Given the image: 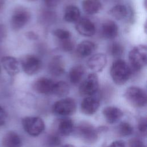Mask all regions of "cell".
<instances>
[{"label": "cell", "instance_id": "6da1fadb", "mask_svg": "<svg viewBox=\"0 0 147 147\" xmlns=\"http://www.w3.org/2000/svg\"><path fill=\"white\" fill-rule=\"evenodd\" d=\"M110 75L114 83L117 85L126 83L132 74V70L128 64L122 59H117L112 64Z\"/></svg>", "mask_w": 147, "mask_h": 147}, {"label": "cell", "instance_id": "7a4b0ae2", "mask_svg": "<svg viewBox=\"0 0 147 147\" xmlns=\"http://www.w3.org/2000/svg\"><path fill=\"white\" fill-rule=\"evenodd\" d=\"M130 67L131 70L139 71L142 69L147 63V47L145 45L140 44L133 48L128 55Z\"/></svg>", "mask_w": 147, "mask_h": 147}, {"label": "cell", "instance_id": "3957f363", "mask_svg": "<svg viewBox=\"0 0 147 147\" xmlns=\"http://www.w3.org/2000/svg\"><path fill=\"white\" fill-rule=\"evenodd\" d=\"M127 101L136 107H142L146 105L147 96L145 91L137 86L128 87L124 94Z\"/></svg>", "mask_w": 147, "mask_h": 147}, {"label": "cell", "instance_id": "277c9868", "mask_svg": "<svg viewBox=\"0 0 147 147\" xmlns=\"http://www.w3.org/2000/svg\"><path fill=\"white\" fill-rule=\"evenodd\" d=\"M22 125L24 130L33 137L39 136L45 129L44 122L38 117H26L22 119Z\"/></svg>", "mask_w": 147, "mask_h": 147}, {"label": "cell", "instance_id": "5b68a950", "mask_svg": "<svg viewBox=\"0 0 147 147\" xmlns=\"http://www.w3.org/2000/svg\"><path fill=\"white\" fill-rule=\"evenodd\" d=\"M31 14L30 11L24 7H17L13 12L10 20L11 28L19 30L24 27L29 21Z\"/></svg>", "mask_w": 147, "mask_h": 147}, {"label": "cell", "instance_id": "8992f818", "mask_svg": "<svg viewBox=\"0 0 147 147\" xmlns=\"http://www.w3.org/2000/svg\"><path fill=\"white\" fill-rule=\"evenodd\" d=\"M20 64L22 70L26 74L33 75L40 71L42 62L36 55H26L21 59Z\"/></svg>", "mask_w": 147, "mask_h": 147}, {"label": "cell", "instance_id": "52a82bcc", "mask_svg": "<svg viewBox=\"0 0 147 147\" xmlns=\"http://www.w3.org/2000/svg\"><path fill=\"white\" fill-rule=\"evenodd\" d=\"M76 103L71 98H65L56 102L52 107V110L56 114L66 116L73 114L76 110Z\"/></svg>", "mask_w": 147, "mask_h": 147}, {"label": "cell", "instance_id": "ba28073f", "mask_svg": "<svg viewBox=\"0 0 147 147\" xmlns=\"http://www.w3.org/2000/svg\"><path fill=\"white\" fill-rule=\"evenodd\" d=\"M99 80L95 73L88 75L87 78L81 83L79 87V92L83 96H92L98 90Z\"/></svg>", "mask_w": 147, "mask_h": 147}, {"label": "cell", "instance_id": "9c48e42d", "mask_svg": "<svg viewBox=\"0 0 147 147\" xmlns=\"http://www.w3.org/2000/svg\"><path fill=\"white\" fill-rule=\"evenodd\" d=\"M78 136L85 142L92 144L97 141L98 134L96 130L91 125L82 123L76 129Z\"/></svg>", "mask_w": 147, "mask_h": 147}, {"label": "cell", "instance_id": "30bf717a", "mask_svg": "<svg viewBox=\"0 0 147 147\" xmlns=\"http://www.w3.org/2000/svg\"><path fill=\"white\" fill-rule=\"evenodd\" d=\"M76 31L82 36L91 37L95 34L96 28L95 24L88 18H80L75 25Z\"/></svg>", "mask_w": 147, "mask_h": 147}, {"label": "cell", "instance_id": "8fae6325", "mask_svg": "<svg viewBox=\"0 0 147 147\" xmlns=\"http://www.w3.org/2000/svg\"><path fill=\"white\" fill-rule=\"evenodd\" d=\"M107 57L103 53H96L91 56L87 61V67L90 69L96 72L103 71L107 64Z\"/></svg>", "mask_w": 147, "mask_h": 147}, {"label": "cell", "instance_id": "7c38bea8", "mask_svg": "<svg viewBox=\"0 0 147 147\" xmlns=\"http://www.w3.org/2000/svg\"><path fill=\"white\" fill-rule=\"evenodd\" d=\"M55 82L45 77H41L36 79L33 84V90L38 94H52Z\"/></svg>", "mask_w": 147, "mask_h": 147}, {"label": "cell", "instance_id": "4fadbf2b", "mask_svg": "<svg viewBox=\"0 0 147 147\" xmlns=\"http://www.w3.org/2000/svg\"><path fill=\"white\" fill-rule=\"evenodd\" d=\"M100 102L98 99L92 96L85 97L82 101L80 107L82 113L90 115L95 114L98 110Z\"/></svg>", "mask_w": 147, "mask_h": 147}, {"label": "cell", "instance_id": "5bb4252c", "mask_svg": "<svg viewBox=\"0 0 147 147\" xmlns=\"http://www.w3.org/2000/svg\"><path fill=\"white\" fill-rule=\"evenodd\" d=\"M1 61L3 68L10 76H13L19 73L20 63L14 57L10 56H3L2 57Z\"/></svg>", "mask_w": 147, "mask_h": 147}, {"label": "cell", "instance_id": "9a60e30c", "mask_svg": "<svg viewBox=\"0 0 147 147\" xmlns=\"http://www.w3.org/2000/svg\"><path fill=\"white\" fill-rule=\"evenodd\" d=\"M49 73L55 76H60L65 72V64L63 57L56 55L52 57L48 64Z\"/></svg>", "mask_w": 147, "mask_h": 147}, {"label": "cell", "instance_id": "2e32d148", "mask_svg": "<svg viewBox=\"0 0 147 147\" xmlns=\"http://www.w3.org/2000/svg\"><path fill=\"white\" fill-rule=\"evenodd\" d=\"M101 33L102 36L105 38L113 39L118 34V26L114 21L107 20L102 25Z\"/></svg>", "mask_w": 147, "mask_h": 147}, {"label": "cell", "instance_id": "e0dca14e", "mask_svg": "<svg viewBox=\"0 0 147 147\" xmlns=\"http://www.w3.org/2000/svg\"><path fill=\"white\" fill-rule=\"evenodd\" d=\"M103 114L108 123H114L122 118L123 113L120 109L115 106H109L103 109Z\"/></svg>", "mask_w": 147, "mask_h": 147}, {"label": "cell", "instance_id": "ac0fdd59", "mask_svg": "<svg viewBox=\"0 0 147 147\" xmlns=\"http://www.w3.org/2000/svg\"><path fill=\"white\" fill-rule=\"evenodd\" d=\"M2 144L3 147H21L22 140L17 133L9 131L3 137Z\"/></svg>", "mask_w": 147, "mask_h": 147}, {"label": "cell", "instance_id": "d6986e66", "mask_svg": "<svg viewBox=\"0 0 147 147\" xmlns=\"http://www.w3.org/2000/svg\"><path fill=\"white\" fill-rule=\"evenodd\" d=\"M96 45L95 42L84 40L80 42L77 47L76 52L81 57H87L91 55L96 49Z\"/></svg>", "mask_w": 147, "mask_h": 147}, {"label": "cell", "instance_id": "ffe728a7", "mask_svg": "<svg viewBox=\"0 0 147 147\" xmlns=\"http://www.w3.org/2000/svg\"><path fill=\"white\" fill-rule=\"evenodd\" d=\"M80 17V11L75 5H68L65 9L64 12V20L69 23L76 22Z\"/></svg>", "mask_w": 147, "mask_h": 147}, {"label": "cell", "instance_id": "44dd1931", "mask_svg": "<svg viewBox=\"0 0 147 147\" xmlns=\"http://www.w3.org/2000/svg\"><path fill=\"white\" fill-rule=\"evenodd\" d=\"M82 6L86 13L95 14L100 10L102 3L100 0H83Z\"/></svg>", "mask_w": 147, "mask_h": 147}, {"label": "cell", "instance_id": "7402d4cb", "mask_svg": "<svg viewBox=\"0 0 147 147\" xmlns=\"http://www.w3.org/2000/svg\"><path fill=\"white\" fill-rule=\"evenodd\" d=\"M84 72L85 69L83 65L78 64L73 66L68 74V77L71 83L74 84L79 83L82 80Z\"/></svg>", "mask_w": 147, "mask_h": 147}, {"label": "cell", "instance_id": "603a6c76", "mask_svg": "<svg viewBox=\"0 0 147 147\" xmlns=\"http://www.w3.org/2000/svg\"><path fill=\"white\" fill-rule=\"evenodd\" d=\"M74 130L73 121L69 118L60 120L57 125L58 133L62 136H69Z\"/></svg>", "mask_w": 147, "mask_h": 147}, {"label": "cell", "instance_id": "cb8c5ba5", "mask_svg": "<svg viewBox=\"0 0 147 147\" xmlns=\"http://www.w3.org/2000/svg\"><path fill=\"white\" fill-rule=\"evenodd\" d=\"M109 11L110 14L117 20L124 19L128 14V9L123 5H117L113 6Z\"/></svg>", "mask_w": 147, "mask_h": 147}, {"label": "cell", "instance_id": "d4e9b609", "mask_svg": "<svg viewBox=\"0 0 147 147\" xmlns=\"http://www.w3.org/2000/svg\"><path fill=\"white\" fill-rule=\"evenodd\" d=\"M69 91V87L68 84L64 82L60 81L55 83L52 94L58 97H63L66 96Z\"/></svg>", "mask_w": 147, "mask_h": 147}, {"label": "cell", "instance_id": "484cf974", "mask_svg": "<svg viewBox=\"0 0 147 147\" xmlns=\"http://www.w3.org/2000/svg\"><path fill=\"white\" fill-rule=\"evenodd\" d=\"M110 54L114 57H119L122 56L124 51L123 45L118 42H113L109 48Z\"/></svg>", "mask_w": 147, "mask_h": 147}, {"label": "cell", "instance_id": "4316f807", "mask_svg": "<svg viewBox=\"0 0 147 147\" xmlns=\"http://www.w3.org/2000/svg\"><path fill=\"white\" fill-rule=\"evenodd\" d=\"M118 133L121 136H128L133 132V128L131 125L127 122H121L117 128Z\"/></svg>", "mask_w": 147, "mask_h": 147}, {"label": "cell", "instance_id": "83f0119b", "mask_svg": "<svg viewBox=\"0 0 147 147\" xmlns=\"http://www.w3.org/2000/svg\"><path fill=\"white\" fill-rule=\"evenodd\" d=\"M53 34L60 41L70 39L71 38V33L64 29H56L53 31Z\"/></svg>", "mask_w": 147, "mask_h": 147}, {"label": "cell", "instance_id": "f1b7e54d", "mask_svg": "<svg viewBox=\"0 0 147 147\" xmlns=\"http://www.w3.org/2000/svg\"><path fill=\"white\" fill-rule=\"evenodd\" d=\"M60 139L55 134L49 135L45 140V144L46 147H57L60 144Z\"/></svg>", "mask_w": 147, "mask_h": 147}, {"label": "cell", "instance_id": "f546056e", "mask_svg": "<svg viewBox=\"0 0 147 147\" xmlns=\"http://www.w3.org/2000/svg\"><path fill=\"white\" fill-rule=\"evenodd\" d=\"M61 48L67 52L71 51L74 48V43L71 39H68L61 41Z\"/></svg>", "mask_w": 147, "mask_h": 147}, {"label": "cell", "instance_id": "4dcf8cb0", "mask_svg": "<svg viewBox=\"0 0 147 147\" xmlns=\"http://www.w3.org/2000/svg\"><path fill=\"white\" fill-rule=\"evenodd\" d=\"M147 123L145 118H141L138 122V129L139 131L144 134H146L147 129Z\"/></svg>", "mask_w": 147, "mask_h": 147}, {"label": "cell", "instance_id": "1f68e13d", "mask_svg": "<svg viewBox=\"0 0 147 147\" xmlns=\"http://www.w3.org/2000/svg\"><path fill=\"white\" fill-rule=\"evenodd\" d=\"M129 147H146V146L141 140L132 138L129 141Z\"/></svg>", "mask_w": 147, "mask_h": 147}, {"label": "cell", "instance_id": "d6a6232c", "mask_svg": "<svg viewBox=\"0 0 147 147\" xmlns=\"http://www.w3.org/2000/svg\"><path fill=\"white\" fill-rule=\"evenodd\" d=\"M7 118V114L5 110L0 105V126L4 125Z\"/></svg>", "mask_w": 147, "mask_h": 147}, {"label": "cell", "instance_id": "836d02e7", "mask_svg": "<svg viewBox=\"0 0 147 147\" xmlns=\"http://www.w3.org/2000/svg\"><path fill=\"white\" fill-rule=\"evenodd\" d=\"M107 147H126V146L123 141L116 140L112 142Z\"/></svg>", "mask_w": 147, "mask_h": 147}, {"label": "cell", "instance_id": "e575fe53", "mask_svg": "<svg viewBox=\"0 0 147 147\" xmlns=\"http://www.w3.org/2000/svg\"><path fill=\"white\" fill-rule=\"evenodd\" d=\"M45 4L48 7H55L60 3V0H44Z\"/></svg>", "mask_w": 147, "mask_h": 147}, {"label": "cell", "instance_id": "d590c367", "mask_svg": "<svg viewBox=\"0 0 147 147\" xmlns=\"http://www.w3.org/2000/svg\"><path fill=\"white\" fill-rule=\"evenodd\" d=\"M25 36L28 39L32 40H37L38 38V34L33 31H29L26 32L25 33Z\"/></svg>", "mask_w": 147, "mask_h": 147}, {"label": "cell", "instance_id": "8d00e7d4", "mask_svg": "<svg viewBox=\"0 0 147 147\" xmlns=\"http://www.w3.org/2000/svg\"><path fill=\"white\" fill-rule=\"evenodd\" d=\"M6 36V30L3 24H0V41H2Z\"/></svg>", "mask_w": 147, "mask_h": 147}, {"label": "cell", "instance_id": "74e56055", "mask_svg": "<svg viewBox=\"0 0 147 147\" xmlns=\"http://www.w3.org/2000/svg\"><path fill=\"white\" fill-rule=\"evenodd\" d=\"M5 5V0H0V13L3 11Z\"/></svg>", "mask_w": 147, "mask_h": 147}, {"label": "cell", "instance_id": "f35d334b", "mask_svg": "<svg viewBox=\"0 0 147 147\" xmlns=\"http://www.w3.org/2000/svg\"><path fill=\"white\" fill-rule=\"evenodd\" d=\"M61 147H75V146L71 144H65L64 145H63Z\"/></svg>", "mask_w": 147, "mask_h": 147}, {"label": "cell", "instance_id": "ab89813d", "mask_svg": "<svg viewBox=\"0 0 147 147\" xmlns=\"http://www.w3.org/2000/svg\"><path fill=\"white\" fill-rule=\"evenodd\" d=\"M26 1H37V0H26Z\"/></svg>", "mask_w": 147, "mask_h": 147}, {"label": "cell", "instance_id": "60d3db41", "mask_svg": "<svg viewBox=\"0 0 147 147\" xmlns=\"http://www.w3.org/2000/svg\"><path fill=\"white\" fill-rule=\"evenodd\" d=\"M1 67H0V73H1Z\"/></svg>", "mask_w": 147, "mask_h": 147}]
</instances>
